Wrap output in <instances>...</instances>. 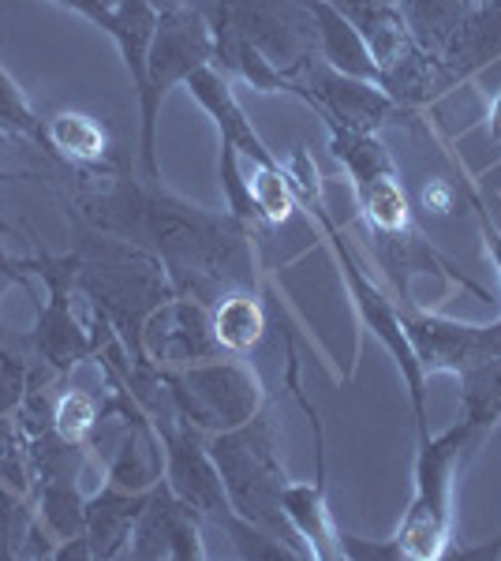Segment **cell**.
<instances>
[{"label":"cell","instance_id":"obj_1","mask_svg":"<svg viewBox=\"0 0 501 561\" xmlns=\"http://www.w3.org/2000/svg\"><path fill=\"white\" fill-rule=\"evenodd\" d=\"M94 232L150 251L180 296L214 304L229 288H254L251 229L225 210H203L161 187V180H113L79 195Z\"/></svg>","mask_w":501,"mask_h":561},{"label":"cell","instance_id":"obj_2","mask_svg":"<svg viewBox=\"0 0 501 561\" xmlns=\"http://www.w3.org/2000/svg\"><path fill=\"white\" fill-rule=\"evenodd\" d=\"M281 165H285V173H288V184H293V192H296L299 210L311 214L318 221V229L330 237V248H333L337 262H341V274L349 280V296H352L355 311H360L363 325H367V330L382 341V348L394 356L400 378H405V386H408V397H412L415 434L431 431L426 427V375H423V367H419L412 345H408L405 325H400V304L382 293L378 280L363 270V262L352 251L349 237L337 229V217L330 214V198H326V187H322V176H318L315 161L307 158L304 150H296L293 158L281 161Z\"/></svg>","mask_w":501,"mask_h":561},{"label":"cell","instance_id":"obj_3","mask_svg":"<svg viewBox=\"0 0 501 561\" xmlns=\"http://www.w3.org/2000/svg\"><path fill=\"white\" fill-rule=\"evenodd\" d=\"M206 446L217 472H221L225 494H229L236 517L281 536L288 547H296L299 554L311 561L307 547L299 542L293 524H288L285 510H281V494L288 486V476L285 465H281V427L270 404H262L240 427L206 434Z\"/></svg>","mask_w":501,"mask_h":561},{"label":"cell","instance_id":"obj_4","mask_svg":"<svg viewBox=\"0 0 501 561\" xmlns=\"http://www.w3.org/2000/svg\"><path fill=\"white\" fill-rule=\"evenodd\" d=\"M482 449V438L457 415L453 427L442 434L419 431L412 497L394 531L405 561H445L453 542V491H457L460 468Z\"/></svg>","mask_w":501,"mask_h":561},{"label":"cell","instance_id":"obj_5","mask_svg":"<svg viewBox=\"0 0 501 561\" xmlns=\"http://www.w3.org/2000/svg\"><path fill=\"white\" fill-rule=\"evenodd\" d=\"M214 65V26L198 8H169L158 12L147 53V79L139 98V165L147 180H161L158 169V116L172 87L187 83L198 68Z\"/></svg>","mask_w":501,"mask_h":561},{"label":"cell","instance_id":"obj_6","mask_svg":"<svg viewBox=\"0 0 501 561\" xmlns=\"http://www.w3.org/2000/svg\"><path fill=\"white\" fill-rule=\"evenodd\" d=\"M31 274L45 280V300L38 304V319H34L31 330L34 359L53 378H64L83 359H98V352H102V345L116 330L94 307H90L87 322L76 314V304H71V296H76L71 255H34Z\"/></svg>","mask_w":501,"mask_h":561},{"label":"cell","instance_id":"obj_7","mask_svg":"<svg viewBox=\"0 0 501 561\" xmlns=\"http://www.w3.org/2000/svg\"><path fill=\"white\" fill-rule=\"evenodd\" d=\"M169 409L203 434H221L248 423L266 404L259 375L236 356H217L184 370H161Z\"/></svg>","mask_w":501,"mask_h":561},{"label":"cell","instance_id":"obj_8","mask_svg":"<svg viewBox=\"0 0 501 561\" xmlns=\"http://www.w3.org/2000/svg\"><path fill=\"white\" fill-rule=\"evenodd\" d=\"M198 12L214 31H229L236 38L259 45L293 79L318 57L307 0H206Z\"/></svg>","mask_w":501,"mask_h":561},{"label":"cell","instance_id":"obj_9","mask_svg":"<svg viewBox=\"0 0 501 561\" xmlns=\"http://www.w3.org/2000/svg\"><path fill=\"white\" fill-rule=\"evenodd\" d=\"M285 370H288V393L296 397L299 412L307 415L315 431V479L311 483H293L288 479L285 494H281V510H285L288 524L299 536V542L307 547V554L318 558V561H333L341 558L337 550V524H333V513H330V502H326V427L318 420V409L315 401L307 397L304 382H299V356H296V345H293V333L285 330Z\"/></svg>","mask_w":501,"mask_h":561},{"label":"cell","instance_id":"obj_10","mask_svg":"<svg viewBox=\"0 0 501 561\" xmlns=\"http://www.w3.org/2000/svg\"><path fill=\"white\" fill-rule=\"evenodd\" d=\"M296 98L304 105H311L322 124H341V128H355V131H378V128H386V124L400 121V124H408V128H415V116L405 113L378 83L341 76V71L322 65L318 57L296 76Z\"/></svg>","mask_w":501,"mask_h":561},{"label":"cell","instance_id":"obj_11","mask_svg":"<svg viewBox=\"0 0 501 561\" xmlns=\"http://www.w3.org/2000/svg\"><path fill=\"white\" fill-rule=\"evenodd\" d=\"M153 427H158L161 449H166L169 491L177 494L180 502H187L203 520L229 531V524L236 520V510L229 505L221 472H217L214 457H209L206 434L195 431L184 420H177V415H172V420L169 415L166 420H153Z\"/></svg>","mask_w":501,"mask_h":561},{"label":"cell","instance_id":"obj_12","mask_svg":"<svg viewBox=\"0 0 501 561\" xmlns=\"http://www.w3.org/2000/svg\"><path fill=\"white\" fill-rule=\"evenodd\" d=\"M400 325L408 333L423 375H460V370L501 356V319L490 325H471L431 314L419 304L400 307Z\"/></svg>","mask_w":501,"mask_h":561},{"label":"cell","instance_id":"obj_13","mask_svg":"<svg viewBox=\"0 0 501 561\" xmlns=\"http://www.w3.org/2000/svg\"><path fill=\"white\" fill-rule=\"evenodd\" d=\"M143 356L158 370H184L225 356L214 341L209 304L195 296H169L143 325Z\"/></svg>","mask_w":501,"mask_h":561},{"label":"cell","instance_id":"obj_14","mask_svg":"<svg viewBox=\"0 0 501 561\" xmlns=\"http://www.w3.org/2000/svg\"><path fill=\"white\" fill-rule=\"evenodd\" d=\"M203 517L191 510L187 502H180L169 491V483L161 479L150 491V502L143 505L139 520H135L132 542H127V554L139 561H203L206 542H203Z\"/></svg>","mask_w":501,"mask_h":561},{"label":"cell","instance_id":"obj_15","mask_svg":"<svg viewBox=\"0 0 501 561\" xmlns=\"http://www.w3.org/2000/svg\"><path fill=\"white\" fill-rule=\"evenodd\" d=\"M367 248H371V255H375L378 270L389 277V285H394L400 307L415 304L412 300V277L415 274H445L449 280H460V288H468V293H476L479 300L490 304L487 288L476 285L471 277H464L460 270L423 237L419 225H412V229H400V232H367Z\"/></svg>","mask_w":501,"mask_h":561},{"label":"cell","instance_id":"obj_16","mask_svg":"<svg viewBox=\"0 0 501 561\" xmlns=\"http://www.w3.org/2000/svg\"><path fill=\"white\" fill-rule=\"evenodd\" d=\"M184 87L191 90V98H195V102L206 108L209 121L217 124V135H221V142H229V147L240 153L243 161H254V165H277L281 158L266 147V139L254 131V124L248 121L243 105L236 102L232 79L225 76V71H217L214 65H206V68H198Z\"/></svg>","mask_w":501,"mask_h":561},{"label":"cell","instance_id":"obj_17","mask_svg":"<svg viewBox=\"0 0 501 561\" xmlns=\"http://www.w3.org/2000/svg\"><path fill=\"white\" fill-rule=\"evenodd\" d=\"M501 60V8L490 0H479L464 12L457 34L449 38L442 53V65L449 71L453 83H468L482 76L490 65Z\"/></svg>","mask_w":501,"mask_h":561},{"label":"cell","instance_id":"obj_18","mask_svg":"<svg viewBox=\"0 0 501 561\" xmlns=\"http://www.w3.org/2000/svg\"><path fill=\"white\" fill-rule=\"evenodd\" d=\"M150 502V491H127V486L102 483V491L87 497V539L94 561L121 558L132 542L135 520H139L143 505Z\"/></svg>","mask_w":501,"mask_h":561},{"label":"cell","instance_id":"obj_19","mask_svg":"<svg viewBox=\"0 0 501 561\" xmlns=\"http://www.w3.org/2000/svg\"><path fill=\"white\" fill-rule=\"evenodd\" d=\"M378 87L412 116H419V108L434 105L439 98L449 94V90H457V83H453L449 71L442 65V57L419 49V45H412L397 65L382 68Z\"/></svg>","mask_w":501,"mask_h":561},{"label":"cell","instance_id":"obj_20","mask_svg":"<svg viewBox=\"0 0 501 561\" xmlns=\"http://www.w3.org/2000/svg\"><path fill=\"white\" fill-rule=\"evenodd\" d=\"M45 153L79 169H109L113 142H109V128L98 116L79 113V108H60V113L45 116Z\"/></svg>","mask_w":501,"mask_h":561},{"label":"cell","instance_id":"obj_21","mask_svg":"<svg viewBox=\"0 0 501 561\" xmlns=\"http://www.w3.org/2000/svg\"><path fill=\"white\" fill-rule=\"evenodd\" d=\"M315 20V38H318V60L330 65L341 76H355L367 79V83H378V65L371 57L367 42L355 26L344 20L337 8H330L326 0H307Z\"/></svg>","mask_w":501,"mask_h":561},{"label":"cell","instance_id":"obj_22","mask_svg":"<svg viewBox=\"0 0 501 561\" xmlns=\"http://www.w3.org/2000/svg\"><path fill=\"white\" fill-rule=\"evenodd\" d=\"M209 325L225 356H243L266 333V307L254 288H229L209 304Z\"/></svg>","mask_w":501,"mask_h":561},{"label":"cell","instance_id":"obj_23","mask_svg":"<svg viewBox=\"0 0 501 561\" xmlns=\"http://www.w3.org/2000/svg\"><path fill=\"white\" fill-rule=\"evenodd\" d=\"M34 520L57 542L87 536V494L79 491V476H45L34 483Z\"/></svg>","mask_w":501,"mask_h":561},{"label":"cell","instance_id":"obj_24","mask_svg":"<svg viewBox=\"0 0 501 561\" xmlns=\"http://www.w3.org/2000/svg\"><path fill=\"white\" fill-rule=\"evenodd\" d=\"M153 31H158V12H153L147 0H116L113 23H109L105 34L113 38L116 53H121L135 94H139L143 79H147V53H150Z\"/></svg>","mask_w":501,"mask_h":561},{"label":"cell","instance_id":"obj_25","mask_svg":"<svg viewBox=\"0 0 501 561\" xmlns=\"http://www.w3.org/2000/svg\"><path fill=\"white\" fill-rule=\"evenodd\" d=\"M326 128H330V153L341 161V169L349 173L352 187L397 173L394 153L386 150V142L378 139V131H355V128H341V124H326Z\"/></svg>","mask_w":501,"mask_h":561},{"label":"cell","instance_id":"obj_26","mask_svg":"<svg viewBox=\"0 0 501 561\" xmlns=\"http://www.w3.org/2000/svg\"><path fill=\"white\" fill-rule=\"evenodd\" d=\"M460 420L479 434L482 442L501 423V356L460 370Z\"/></svg>","mask_w":501,"mask_h":561},{"label":"cell","instance_id":"obj_27","mask_svg":"<svg viewBox=\"0 0 501 561\" xmlns=\"http://www.w3.org/2000/svg\"><path fill=\"white\" fill-rule=\"evenodd\" d=\"M397 8L405 15V26L419 49L442 57L471 4L468 0H400Z\"/></svg>","mask_w":501,"mask_h":561},{"label":"cell","instance_id":"obj_28","mask_svg":"<svg viewBox=\"0 0 501 561\" xmlns=\"http://www.w3.org/2000/svg\"><path fill=\"white\" fill-rule=\"evenodd\" d=\"M355 206H360L363 221H367V232H400L412 229V203H408V192L400 184V173L367 180V184H355Z\"/></svg>","mask_w":501,"mask_h":561},{"label":"cell","instance_id":"obj_29","mask_svg":"<svg viewBox=\"0 0 501 561\" xmlns=\"http://www.w3.org/2000/svg\"><path fill=\"white\" fill-rule=\"evenodd\" d=\"M248 165V184H251V198L259 206L262 225H285L288 217L299 210L296 192L288 184L285 165H254V161H243Z\"/></svg>","mask_w":501,"mask_h":561},{"label":"cell","instance_id":"obj_30","mask_svg":"<svg viewBox=\"0 0 501 561\" xmlns=\"http://www.w3.org/2000/svg\"><path fill=\"white\" fill-rule=\"evenodd\" d=\"M217 176H221V195H225V210H229L236 221H243L248 229H262L259 206L251 198V184H248V165L236 153L229 142H221V158H217Z\"/></svg>","mask_w":501,"mask_h":561},{"label":"cell","instance_id":"obj_31","mask_svg":"<svg viewBox=\"0 0 501 561\" xmlns=\"http://www.w3.org/2000/svg\"><path fill=\"white\" fill-rule=\"evenodd\" d=\"M0 131L15 135V139H26L34 147L45 150V121L34 113L31 98L23 94V87L0 68Z\"/></svg>","mask_w":501,"mask_h":561},{"label":"cell","instance_id":"obj_32","mask_svg":"<svg viewBox=\"0 0 501 561\" xmlns=\"http://www.w3.org/2000/svg\"><path fill=\"white\" fill-rule=\"evenodd\" d=\"M98 420H102V404H98V397L87 393V389H64L57 401H53V427H57L60 438L71 442V446H87Z\"/></svg>","mask_w":501,"mask_h":561},{"label":"cell","instance_id":"obj_33","mask_svg":"<svg viewBox=\"0 0 501 561\" xmlns=\"http://www.w3.org/2000/svg\"><path fill=\"white\" fill-rule=\"evenodd\" d=\"M34 364L8 345V330L0 325V423H12L20 412L26 389H31Z\"/></svg>","mask_w":501,"mask_h":561},{"label":"cell","instance_id":"obj_34","mask_svg":"<svg viewBox=\"0 0 501 561\" xmlns=\"http://www.w3.org/2000/svg\"><path fill=\"white\" fill-rule=\"evenodd\" d=\"M337 550H341V558H349V561H405L394 536L367 539V536H355V531L337 528Z\"/></svg>","mask_w":501,"mask_h":561},{"label":"cell","instance_id":"obj_35","mask_svg":"<svg viewBox=\"0 0 501 561\" xmlns=\"http://www.w3.org/2000/svg\"><path fill=\"white\" fill-rule=\"evenodd\" d=\"M23 517V494H15L12 486L0 483V561L20 558L15 550V524Z\"/></svg>","mask_w":501,"mask_h":561},{"label":"cell","instance_id":"obj_36","mask_svg":"<svg viewBox=\"0 0 501 561\" xmlns=\"http://www.w3.org/2000/svg\"><path fill=\"white\" fill-rule=\"evenodd\" d=\"M4 232L8 229L0 225V274L12 280L15 288H23V293L38 296V293H34V285H31V259H15L12 251H8V243H4Z\"/></svg>","mask_w":501,"mask_h":561},{"label":"cell","instance_id":"obj_37","mask_svg":"<svg viewBox=\"0 0 501 561\" xmlns=\"http://www.w3.org/2000/svg\"><path fill=\"white\" fill-rule=\"evenodd\" d=\"M460 187L468 192V198H471V210H476V217H479V229H482V240H487V251L494 255V262H498V274H501V232L490 225V214H487V203H482V195L476 192V187L468 184V180H460Z\"/></svg>","mask_w":501,"mask_h":561},{"label":"cell","instance_id":"obj_38","mask_svg":"<svg viewBox=\"0 0 501 561\" xmlns=\"http://www.w3.org/2000/svg\"><path fill=\"white\" fill-rule=\"evenodd\" d=\"M60 8H68V12L83 15L87 23L102 26L109 31V23H113V12H116V0H57Z\"/></svg>","mask_w":501,"mask_h":561},{"label":"cell","instance_id":"obj_39","mask_svg":"<svg viewBox=\"0 0 501 561\" xmlns=\"http://www.w3.org/2000/svg\"><path fill=\"white\" fill-rule=\"evenodd\" d=\"M445 558H460V561H498L501 558V531L490 542H479V547H464V542L453 539Z\"/></svg>","mask_w":501,"mask_h":561},{"label":"cell","instance_id":"obj_40","mask_svg":"<svg viewBox=\"0 0 501 561\" xmlns=\"http://www.w3.org/2000/svg\"><path fill=\"white\" fill-rule=\"evenodd\" d=\"M423 198H426V206H439V214H449V187H439V184H426V192H423Z\"/></svg>","mask_w":501,"mask_h":561},{"label":"cell","instance_id":"obj_41","mask_svg":"<svg viewBox=\"0 0 501 561\" xmlns=\"http://www.w3.org/2000/svg\"><path fill=\"white\" fill-rule=\"evenodd\" d=\"M153 12H169V8H203L206 0H147Z\"/></svg>","mask_w":501,"mask_h":561},{"label":"cell","instance_id":"obj_42","mask_svg":"<svg viewBox=\"0 0 501 561\" xmlns=\"http://www.w3.org/2000/svg\"><path fill=\"white\" fill-rule=\"evenodd\" d=\"M8 288H12V280H8L4 274H0V296H4V293H8ZM0 325H4V319H0Z\"/></svg>","mask_w":501,"mask_h":561},{"label":"cell","instance_id":"obj_43","mask_svg":"<svg viewBox=\"0 0 501 561\" xmlns=\"http://www.w3.org/2000/svg\"><path fill=\"white\" fill-rule=\"evenodd\" d=\"M382 4H400V0H382Z\"/></svg>","mask_w":501,"mask_h":561},{"label":"cell","instance_id":"obj_44","mask_svg":"<svg viewBox=\"0 0 501 561\" xmlns=\"http://www.w3.org/2000/svg\"><path fill=\"white\" fill-rule=\"evenodd\" d=\"M490 4H498V8H501V0H490Z\"/></svg>","mask_w":501,"mask_h":561},{"label":"cell","instance_id":"obj_45","mask_svg":"<svg viewBox=\"0 0 501 561\" xmlns=\"http://www.w3.org/2000/svg\"><path fill=\"white\" fill-rule=\"evenodd\" d=\"M468 4H479V0H468Z\"/></svg>","mask_w":501,"mask_h":561},{"label":"cell","instance_id":"obj_46","mask_svg":"<svg viewBox=\"0 0 501 561\" xmlns=\"http://www.w3.org/2000/svg\"><path fill=\"white\" fill-rule=\"evenodd\" d=\"M0 225H4V221H0ZM4 229H8V225H4Z\"/></svg>","mask_w":501,"mask_h":561}]
</instances>
